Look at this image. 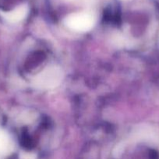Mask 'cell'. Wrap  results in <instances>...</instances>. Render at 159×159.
<instances>
[{"instance_id": "obj_3", "label": "cell", "mask_w": 159, "mask_h": 159, "mask_svg": "<svg viewBox=\"0 0 159 159\" xmlns=\"http://www.w3.org/2000/svg\"><path fill=\"white\" fill-rule=\"evenodd\" d=\"M28 13V6L26 5H21L9 12H2V16L7 21L10 23H17L26 16Z\"/></svg>"}, {"instance_id": "obj_2", "label": "cell", "mask_w": 159, "mask_h": 159, "mask_svg": "<svg viewBox=\"0 0 159 159\" xmlns=\"http://www.w3.org/2000/svg\"><path fill=\"white\" fill-rule=\"evenodd\" d=\"M67 27L78 32H87L91 30L94 25V19L90 14L78 12L69 15L65 19Z\"/></svg>"}, {"instance_id": "obj_1", "label": "cell", "mask_w": 159, "mask_h": 159, "mask_svg": "<svg viewBox=\"0 0 159 159\" xmlns=\"http://www.w3.org/2000/svg\"><path fill=\"white\" fill-rule=\"evenodd\" d=\"M62 79V70L56 65H49L34 78L33 85L40 89H51L60 85Z\"/></svg>"}, {"instance_id": "obj_4", "label": "cell", "mask_w": 159, "mask_h": 159, "mask_svg": "<svg viewBox=\"0 0 159 159\" xmlns=\"http://www.w3.org/2000/svg\"><path fill=\"white\" fill-rule=\"evenodd\" d=\"M9 144V138L3 130L0 129V153L8 148Z\"/></svg>"}]
</instances>
